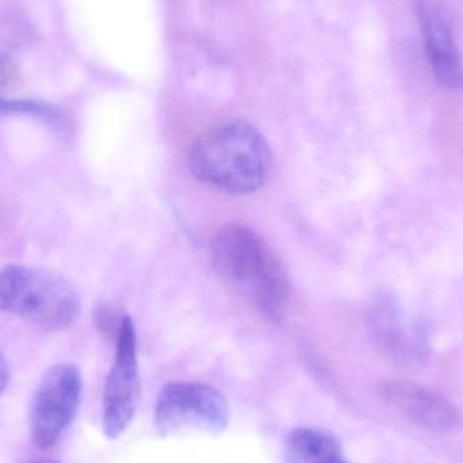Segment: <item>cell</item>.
<instances>
[{"instance_id":"cell-13","label":"cell","mask_w":463,"mask_h":463,"mask_svg":"<svg viewBox=\"0 0 463 463\" xmlns=\"http://www.w3.org/2000/svg\"><path fill=\"white\" fill-rule=\"evenodd\" d=\"M16 76V68L13 60L0 53V90L13 83Z\"/></svg>"},{"instance_id":"cell-1","label":"cell","mask_w":463,"mask_h":463,"mask_svg":"<svg viewBox=\"0 0 463 463\" xmlns=\"http://www.w3.org/2000/svg\"><path fill=\"white\" fill-rule=\"evenodd\" d=\"M187 165L198 181L234 195L258 192L271 174V152L261 133L241 119L222 122L193 143Z\"/></svg>"},{"instance_id":"cell-10","label":"cell","mask_w":463,"mask_h":463,"mask_svg":"<svg viewBox=\"0 0 463 463\" xmlns=\"http://www.w3.org/2000/svg\"><path fill=\"white\" fill-rule=\"evenodd\" d=\"M283 463H350L337 438L313 427L293 430L283 445Z\"/></svg>"},{"instance_id":"cell-7","label":"cell","mask_w":463,"mask_h":463,"mask_svg":"<svg viewBox=\"0 0 463 463\" xmlns=\"http://www.w3.org/2000/svg\"><path fill=\"white\" fill-rule=\"evenodd\" d=\"M394 297L381 293L369 313L370 331L378 348L397 366L420 367L429 356V331L421 321L407 320Z\"/></svg>"},{"instance_id":"cell-12","label":"cell","mask_w":463,"mask_h":463,"mask_svg":"<svg viewBox=\"0 0 463 463\" xmlns=\"http://www.w3.org/2000/svg\"><path fill=\"white\" fill-rule=\"evenodd\" d=\"M124 318L125 316L119 315L116 310L111 309V307L102 305L98 307L95 323H97L98 331L106 340L116 343L121 332Z\"/></svg>"},{"instance_id":"cell-11","label":"cell","mask_w":463,"mask_h":463,"mask_svg":"<svg viewBox=\"0 0 463 463\" xmlns=\"http://www.w3.org/2000/svg\"><path fill=\"white\" fill-rule=\"evenodd\" d=\"M15 114L35 117L54 127L62 124L61 110L56 106L38 102V100L8 99V98L0 97V116H15Z\"/></svg>"},{"instance_id":"cell-8","label":"cell","mask_w":463,"mask_h":463,"mask_svg":"<svg viewBox=\"0 0 463 463\" xmlns=\"http://www.w3.org/2000/svg\"><path fill=\"white\" fill-rule=\"evenodd\" d=\"M383 397L408 420L427 431H456L463 421L461 412L450 400L410 381L386 383Z\"/></svg>"},{"instance_id":"cell-5","label":"cell","mask_w":463,"mask_h":463,"mask_svg":"<svg viewBox=\"0 0 463 463\" xmlns=\"http://www.w3.org/2000/svg\"><path fill=\"white\" fill-rule=\"evenodd\" d=\"M81 394L83 378L75 364H56L41 378L30 411V432L40 450H49L61 439L76 418Z\"/></svg>"},{"instance_id":"cell-6","label":"cell","mask_w":463,"mask_h":463,"mask_svg":"<svg viewBox=\"0 0 463 463\" xmlns=\"http://www.w3.org/2000/svg\"><path fill=\"white\" fill-rule=\"evenodd\" d=\"M140 404L137 339L135 324L125 316L116 342L113 366L103 391V432L106 438L118 439L132 424Z\"/></svg>"},{"instance_id":"cell-14","label":"cell","mask_w":463,"mask_h":463,"mask_svg":"<svg viewBox=\"0 0 463 463\" xmlns=\"http://www.w3.org/2000/svg\"><path fill=\"white\" fill-rule=\"evenodd\" d=\"M8 380H10V367H8L7 359L0 351V394L5 392Z\"/></svg>"},{"instance_id":"cell-4","label":"cell","mask_w":463,"mask_h":463,"mask_svg":"<svg viewBox=\"0 0 463 463\" xmlns=\"http://www.w3.org/2000/svg\"><path fill=\"white\" fill-rule=\"evenodd\" d=\"M154 421L157 434L165 438L189 432L219 435L230 424V405L213 386L170 383L160 392Z\"/></svg>"},{"instance_id":"cell-2","label":"cell","mask_w":463,"mask_h":463,"mask_svg":"<svg viewBox=\"0 0 463 463\" xmlns=\"http://www.w3.org/2000/svg\"><path fill=\"white\" fill-rule=\"evenodd\" d=\"M217 274L239 288L256 312L279 320L290 299V283L282 263L263 239L245 225L217 232L211 244Z\"/></svg>"},{"instance_id":"cell-3","label":"cell","mask_w":463,"mask_h":463,"mask_svg":"<svg viewBox=\"0 0 463 463\" xmlns=\"http://www.w3.org/2000/svg\"><path fill=\"white\" fill-rule=\"evenodd\" d=\"M0 312L45 331H64L78 321L81 298L70 280L52 269L11 264L0 269Z\"/></svg>"},{"instance_id":"cell-15","label":"cell","mask_w":463,"mask_h":463,"mask_svg":"<svg viewBox=\"0 0 463 463\" xmlns=\"http://www.w3.org/2000/svg\"><path fill=\"white\" fill-rule=\"evenodd\" d=\"M29 463H61L56 461V459H40V461L29 462Z\"/></svg>"},{"instance_id":"cell-9","label":"cell","mask_w":463,"mask_h":463,"mask_svg":"<svg viewBox=\"0 0 463 463\" xmlns=\"http://www.w3.org/2000/svg\"><path fill=\"white\" fill-rule=\"evenodd\" d=\"M418 13L426 41L427 54L435 76L448 89H463L461 60L448 19L429 0L420 2Z\"/></svg>"}]
</instances>
